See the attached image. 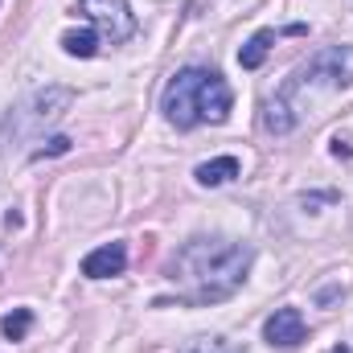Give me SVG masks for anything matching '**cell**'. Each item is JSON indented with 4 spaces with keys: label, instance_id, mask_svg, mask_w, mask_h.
<instances>
[{
    "label": "cell",
    "instance_id": "obj_10",
    "mask_svg": "<svg viewBox=\"0 0 353 353\" xmlns=\"http://www.w3.org/2000/svg\"><path fill=\"white\" fill-rule=\"evenodd\" d=\"M263 128H267V132H275V136H288V132L296 128V115L288 111V94H275V99L267 103Z\"/></svg>",
    "mask_w": 353,
    "mask_h": 353
},
{
    "label": "cell",
    "instance_id": "obj_1",
    "mask_svg": "<svg viewBox=\"0 0 353 353\" xmlns=\"http://www.w3.org/2000/svg\"><path fill=\"white\" fill-rule=\"evenodd\" d=\"M251 259H255V251L247 243H239V239L197 234L169 259L165 275L181 288H189L185 304H218L234 288H243V279L251 271Z\"/></svg>",
    "mask_w": 353,
    "mask_h": 353
},
{
    "label": "cell",
    "instance_id": "obj_17",
    "mask_svg": "<svg viewBox=\"0 0 353 353\" xmlns=\"http://www.w3.org/2000/svg\"><path fill=\"white\" fill-rule=\"evenodd\" d=\"M325 201H337V193H316V197H304V205L312 210V205H325Z\"/></svg>",
    "mask_w": 353,
    "mask_h": 353
},
{
    "label": "cell",
    "instance_id": "obj_6",
    "mask_svg": "<svg viewBox=\"0 0 353 353\" xmlns=\"http://www.w3.org/2000/svg\"><path fill=\"white\" fill-rule=\"evenodd\" d=\"M304 337H308V329H304L300 308H275L263 321V341L275 345V350H292V345H300Z\"/></svg>",
    "mask_w": 353,
    "mask_h": 353
},
{
    "label": "cell",
    "instance_id": "obj_3",
    "mask_svg": "<svg viewBox=\"0 0 353 353\" xmlns=\"http://www.w3.org/2000/svg\"><path fill=\"white\" fill-rule=\"evenodd\" d=\"M74 103V90L70 87H46L37 90L29 103H21L8 119H4V128H0V140L12 132V140H25V136H37L46 123H54V119H62V111Z\"/></svg>",
    "mask_w": 353,
    "mask_h": 353
},
{
    "label": "cell",
    "instance_id": "obj_7",
    "mask_svg": "<svg viewBox=\"0 0 353 353\" xmlns=\"http://www.w3.org/2000/svg\"><path fill=\"white\" fill-rule=\"evenodd\" d=\"M123 267H128V247L123 243H107V247L90 251L83 259V275L87 279H111V275H123Z\"/></svg>",
    "mask_w": 353,
    "mask_h": 353
},
{
    "label": "cell",
    "instance_id": "obj_14",
    "mask_svg": "<svg viewBox=\"0 0 353 353\" xmlns=\"http://www.w3.org/2000/svg\"><path fill=\"white\" fill-rule=\"evenodd\" d=\"M189 353H239V345L230 337H201Z\"/></svg>",
    "mask_w": 353,
    "mask_h": 353
},
{
    "label": "cell",
    "instance_id": "obj_2",
    "mask_svg": "<svg viewBox=\"0 0 353 353\" xmlns=\"http://www.w3.org/2000/svg\"><path fill=\"white\" fill-rule=\"evenodd\" d=\"M234 107V94L226 87V79L218 70H201V66H185L169 79V87L161 94V111L165 119L189 132L197 123H222Z\"/></svg>",
    "mask_w": 353,
    "mask_h": 353
},
{
    "label": "cell",
    "instance_id": "obj_9",
    "mask_svg": "<svg viewBox=\"0 0 353 353\" xmlns=\"http://www.w3.org/2000/svg\"><path fill=\"white\" fill-rule=\"evenodd\" d=\"M271 41H275V29H259V33L239 50V66H243V70H259L263 58H267V50H271Z\"/></svg>",
    "mask_w": 353,
    "mask_h": 353
},
{
    "label": "cell",
    "instance_id": "obj_4",
    "mask_svg": "<svg viewBox=\"0 0 353 353\" xmlns=\"http://www.w3.org/2000/svg\"><path fill=\"white\" fill-rule=\"evenodd\" d=\"M304 83H325V87H337V90L350 87L353 83V46H329V50L312 54L304 66L292 70L288 87L279 90V94H292V90L304 87Z\"/></svg>",
    "mask_w": 353,
    "mask_h": 353
},
{
    "label": "cell",
    "instance_id": "obj_8",
    "mask_svg": "<svg viewBox=\"0 0 353 353\" xmlns=\"http://www.w3.org/2000/svg\"><path fill=\"white\" fill-rule=\"evenodd\" d=\"M197 185H205V189H214V185H226V181H234L239 176V157H214V161H205V165H197Z\"/></svg>",
    "mask_w": 353,
    "mask_h": 353
},
{
    "label": "cell",
    "instance_id": "obj_18",
    "mask_svg": "<svg viewBox=\"0 0 353 353\" xmlns=\"http://www.w3.org/2000/svg\"><path fill=\"white\" fill-rule=\"evenodd\" d=\"M333 353H353V350H350V345H337V350H333Z\"/></svg>",
    "mask_w": 353,
    "mask_h": 353
},
{
    "label": "cell",
    "instance_id": "obj_5",
    "mask_svg": "<svg viewBox=\"0 0 353 353\" xmlns=\"http://www.w3.org/2000/svg\"><path fill=\"white\" fill-rule=\"evenodd\" d=\"M74 12L83 21H90V29L107 46H119V41H128L136 33V17H132V8L123 0H79Z\"/></svg>",
    "mask_w": 353,
    "mask_h": 353
},
{
    "label": "cell",
    "instance_id": "obj_15",
    "mask_svg": "<svg viewBox=\"0 0 353 353\" xmlns=\"http://www.w3.org/2000/svg\"><path fill=\"white\" fill-rule=\"evenodd\" d=\"M341 292H345V288H341V283H333V288H325V292H316V304H333V300H337Z\"/></svg>",
    "mask_w": 353,
    "mask_h": 353
},
{
    "label": "cell",
    "instance_id": "obj_11",
    "mask_svg": "<svg viewBox=\"0 0 353 353\" xmlns=\"http://www.w3.org/2000/svg\"><path fill=\"white\" fill-rule=\"evenodd\" d=\"M62 50H66L70 58H94V54H99V33H94V29L62 33Z\"/></svg>",
    "mask_w": 353,
    "mask_h": 353
},
{
    "label": "cell",
    "instance_id": "obj_16",
    "mask_svg": "<svg viewBox=\"0 0 353 353\" xmlns=\"http://www.w3.org/2000/svg\"><path fill=\"white\" fill-rule=\"evenodd\" d=\"M333 157H353V144H350V140H341V136H337V140H333Z\"/></svg>",
    "mask_w": 353,
    "mask_h": 353
},
{
    "label": "cell",
    "instance_id": "obj_13",
    "mask_svg": "<svg viewBox=\"0 0 353 353\" xmlns=\"http://www.w3.org/2000/svg\"><path fill=\"white\" fill-rule=\"evenodd\" d=\"M70 144H74L70 136H50L41 148H33V161H46V157H66V152H70Z\"/></svg>",
    "mask_w": 353,
    "mask_h": 353
},
{
    "label": "cell",
    "instance_id": "obj_12",
    "mask_svg": "<svg viewBox=\"0 0 353 353\" xmlns=\"http://www.w3.org/2000/svg\"><path fill=\"white\" fill-rule=\"evenodd\" d=\"M29 325H33V312H29V308H12V312L0 321V329H4V337H8V341H25Z\"/></svg>",
    "mask_w": 353,
    "mask_h": 353
}]
</instances>
